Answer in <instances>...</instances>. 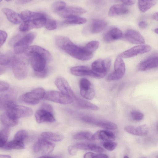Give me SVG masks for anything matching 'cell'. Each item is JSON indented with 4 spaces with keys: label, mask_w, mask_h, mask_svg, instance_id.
Here are the masks:
<instances>
[{
    "label": "cell",
    "mask_w": 158,
    "mask_h": 158,
    "mask_svg": "<svg viewBox=\"0 0 158 158\" xmlns=\"http://www.w3.org/2000/svg\"><path fill=\"white\" fill-rule=\"evenodd\" d=\"M24 52L29 58L34 72H40L46 68L47 61L51 60V56L47 50L38 46H29Z\"/></svg>",
    "instance_id": "obj_1"
},
{
    "label": "cell",
    "mask_w": 158,
    "mask_h": 158,
    "mask_svg": "<svg viewBox=\"0 0 158 158\" xmlns=\"http://www.w3.org/2000/svg\"><path fill=\"white\" fill-rule=\"evenodd\" d=\"M2 102L1 105L5 110V112L13 119L18 120L20 118L30 117L33 114L31 108L17 105L10 99H6Z\"/></svg>",
    "instance_id": "obj_2"
},
{
    "label": "cell",
    "mask_w": 158,
    "mask_h": 158,
    "mask_svg": "<svg viewBox=\"0 0 158 158\" xmlns=\"http://www.w3.org/2000/svg\"><path fill=\"white\" fill-rule=\"evenodd\" d=\"M67 53L77 59L86 61L91 59L93 53L87 51L84 47H81L73 44L70 40L62 49Z\"/></svg>",
    "instance_id": "obj_3"
},
{
    "label": "cell",
    "mask_w": 158,
    "mask_h": 158,
    "mask_svg": "<svg viewBox=\"0 0 158 158\" xmlns=\"http://www.w3.org/2000/svg\"><path fill=\"white\" fill-rule=\"evenodd\" d=\"M12 70L15 77L18 80H22L27 76L28 63L25 58L22 56H15L12 60Z\"/></svg>",
    "instance_id": "obj_4"
},
{
    "label": "cell",
    "mask_w": 158,
    "mask_h": 158,
    "mask_svg": "<svg viewBox=\"0 0 158 158\" xmlns=\"http://www.w3.org/2000/svg\"><path fill=\"white\" fill-rule=\"evenodd\" d=\"M110 58L98 59L92 64L91 69L94 73V78L100 79L104 77L109 70L111 65Z\"/></svg>",
    "instance_id": "obj_5"
},
{
    "label": "cell",
    "mask_w": 158,
    "mask_h": 158,
    "mask_svg": "<svg viewBox=\"0 0 158 158\" xmlns=\"http://www.w3.org/2000/svg\"><path fill=\"white\" fill-rule=\"evenodd\" d=\"M45 93V90L43 88H36L31 92L22 95L20 99L25 103L31 105H36L44 98Z\"/></svg>",
    "instance_id": "obj_6"
},
{
    "label": "cell",
    "mask_w": 158,
    "mask_h": 158,
    "mask_svg": "<svg viewBox=\"0 0 158 158\" xmlns=\"http://www.w3.org/2000/svg\"><path fill=\"white\" fill-rule=\"evenodd\" d=\"M55 144L44 138L39 139L34 144L33 149L34 152L38 155L46 156L53 150Z\"/></svg>",
    "instance_id": "obj_7"
},
{
    "label": "cell",
    "mask_w": 158,
    "mask_h": 158,
    "mask_svg": "<svg viewBox=\"0 0 158 158\" xmlns=\"http://www.w3.org/2000/svg\"><path fill=\"white\" fill-rule=\"evenodd\" d=\"M44 98L46 100L62 104H67L72 103L73 99L60 92L50 90L45 93Z\"/></svg>",
    "instance_id": "obj_8"
},
{
    "label": "cell",
    "mask_w": 158,
    "mask_h": 158,
    "mask_svg": "<svg viewBox=\"0 0 158 158\" xmlns=\"http://www.w3.org/2000/svg\"><path fill=\"white\" fill-rule=\"evenodd\" d=\"M35 33H29L19 39L15 44L14 50L16 54H20L23 52L29 47L35 37Z\"/></svg>",
    "instance_id": "obj_9"
},
{
    "label": "cell",
    "mask_w": 158,
    "mask_h": 158,
    "mask_svg": "<svg viewBox=\"0 0 158 158\" xmlns=\"http://www.w3.org/2000/svg\"><path fill=\"white\" fill-rule=\"evenodd\" d=\"M80 93L81 96L87 100H92L95 95V92L92 84L87 79H81L80 81Z\"/></svg>",
    "instance_id": "obj_10"
},
{
    "label": "cell",
    "mask_w": 158,
    "mask_h": 158,
    "mask_svg": "<svg viewBox=\"0 0 158 158\" xmlns=\"http://www.w3.org/2000/svg\"><path fill=\"white\" fill-rule=\"evenodd\" d=\"M114 71L107 77L109 81L120 79L124 75L125 72V66L122 58L120 56L116 58L114 64Z\"/></svg>",
    "instance_id": "obj_11"
},
{
    "label": "cell",
    "mask_w": 158,
    "mask_h": 158,
    "mask_svg": "<svg viewBox=\"0 0 158 158\" xmlns=\"http://www.w3.org/2000/svg\"><path fill=\"white\" fill-rule=\"evenodd\" d=\"M84 122L95 125L97 126L108 130H114L117 129V126L115 123L105 120L98 119L89 116H85L81 118Z\"/></svg>",
    "instance_id": "obj_12"
},
{
    "label": "cell",
    "mask_w": 158,
    "mask_h": 158,
    "mask_svg": "<svg viewBox=\"0 0 158 158\" xmlns=\"http://www.w3.org/2000/svg\"><path fill=\"white\" fill-rule=\"evenodd\" d=\"M151 47L148 45H140L134 46L120 54L122 58H127L134 57L139 54L145 53L150 51Z\"/></svg>",
    "instance_id": "obj_13"
},
{
    "label": "cell",
    "mask_w": 158,
    "mask_h": 158,
    "mask_svg": "<svg viewBox=\"0 0 158 158\" xmlns=\"http://www.w3.org/2000/svg\"><path fill=\"white\" fill-rule=\"evenodd\" d=\"M55 84L61 92L68 95L73 99L77 100L78 98L75 95L68 81L64 78L59 77L55 81Z\"/></svg>",
    "instance_id": "obj_14"
},
{
    "label": "cell",
    "mask_w": 158,
    "mask_h": 158,
    "mask_svg": "<svg viewBox=\"0 0 158 158\" xmlns=\"http://www.w3.org/2000/svg\"><path fill=\"white\" fill-rule=\"evenodd\" d=\"M158 67V54H153L146 58L138 66V69L141 71H145Z\"/></svg>",
    "instance_id": "obj_15"
},
{
    "label": "cell",
    "mask_w": 158,
    "mask_h": 158,
    "mask_svg": "<svg viewBox=\"0 0 158 158\" xmlns=\"http://www.w3.org/2000/svg\"><path fill=\"white\" fill-rule=\"evenodd\" d=\"M86 12L83 8L78 6H70L65 8L63 10L56 12L60 16L68 19L83 14Z\"/></svg>",
    "instance_id": "obj_16"
},
{
    "label": "cell",
    "mask_w": 158,
    "mask_h": 158,
    "mask_svg": "<svg viewBox=\"0 0 158 158\" xmlns=\"http://www.w3.org/2000/svg\"><path fill=\"white\" fill-rule=\"evenodd\" d=\"M46 17L37 19L23 22L19 26V30L22 32L28 31L33 28H41L45 25Z\"/></svg>",
    "instance_id": "obj_17"
},
{
    "label": "cell",
    "mask_w": 158,
    "mask_h": 158,
    "mask_svg": "<svg viewBox=\"0 0 158 158\" xmlns=\"http://www.w3.org/2000/svg\"><path fill=\"white\" fill-rule=\"evenodd\" d=\"M35 116V120L38 123H53L56 120L53 113L40 108L36 111Z\"/></svg>",
    "instance_id": "obj_18"
},
{
    "label": "cell",
    "mask_w": 158,
    "mask_h": 158,
    "mask_svg": "<svg viewBox=\"0 0 158 158\" xmlns=\"http://www.w3.org/2000/svg\"><path fill=\"white\" fill-rule=\"evenodd\" d=\"M124 37L128 41L134 44H143L145 42L142 35L134 30H127L124 34Z\"/></svg>",
    "instance_id": "obj_19"
},
{
    "label": "cell",
    "mask_w": 158,
    "mask_h": 158,
    "mask_svg": "<svg viewBox=\"0 0 158 158\" xmlns=\"http://www.w3.org/2000/svg\"><path fill=\"white\" fill-rule=\"evenodd\" d=\"M122 36V32L119 29L113 27L109 29L104 33L103 39L106 42L108 43L119 39Z\"/></svg>",
    "instance_id": "obj_20"
},
{
    "label": "cell",
    "mask_w": 158,
    "mask_h": 158,
    "mask_svg": "<svg viewBox=\"0 0 158 158\" xmlns=\"http://www.w3.org/2000/svg\"><path fill=\"white\" fill-rule=\"evenodd\" d=\"M125 131L133 135L143 136L146 135L148 132V128L146 124L137 127L128 125L124 127Z\"/></svg>",
    "instance_id": "obj_21"
},
{
    "label": "cell",
    "mask_w": 158,
    "mask_h": 158,
    "mask_svg": "<svg viewBox=\"0 0 158 158\" xmlns=\"http://www.w3.org/2000/svg\"><path fill=\"white\" fill-rule=\"evenodd\" d=\"M71 73L77 76H88L93 77V71L89 68L85 66H79L72 67L70 69Z\"/></svg>",
    "instance_id": "obj_22"
},
{
    "label": "cell",
    "mask_w": 158,
    "mask_h": 158,
    "mask_svg": "<svg viewBox=\"0 0 158 158\" xmlns=\"http://www.w3.org/2000/svg\"><path fill=\"white\" fill-rule=\"evenodd\" d=\"M2 11L8 20L12 23L18 24L23 21L21 15L12 10L5 8L2 9Z\"/></svg>",
    "instance_id": "obj_23"
},
{
    "label": "cell",
    "mask_w": 158,
    "mask_h": 158,
    "mask_svg": "<svg viewBox=\"0 0 158 158\" xmlns=\"http://www.w3.org/2000/svg\"><path fill=\"white\" fill-rule=\"evenodd\" d=\"M94 136L95 139L102 140L106 142H112L116 138L115 135L112 132L106 130H102L97 131Z\"/></svg>",
    "instance_id": "obj_24"
},
{
    "label": "cell",
    "mask_w": 158,
    "mask_h": 158,
    "mask_svg": "<svg viewBox=\"0 0 158 158\" xmlns=\"http://www.w3.org/2000/svg\"><path fill=\"white\" fill-rule=\"evenodd\" d=\"M73 146L77 149L91 151L99 153L103 152L104 151L101 147L91 143H81L75 144Z\"/></svg>",
    "instance_id": "obj_25"
},
{
    "label": "cell",
    "mask_w": 158,
    "mask_h": 158,
    "mask_svg": "<svg viewBox=\"0 0 158 158\" xmlns=\"http://www.w3.org/2000/svg\"><path fill=\"white\" fill-rule=\"evenodd\" d=\"M128 8L123 4H116L112 6L108 12L110 16L123 15L129 12Z\"/></svg>",
    "instance_id": "obj_26"
},
{
    "label": "cell",
    "mask_w": 158,
    "mask_h": 158,
    "mask_svg": "<svg viewBox=\"0 0 158 158\" xmlns=\"http://www.w3.org/2000/svg\"><path fill=\"white\" fill-rule=\"evenodd\" d=\"M20 15L23 22L35 20L46 17L43 13L34 12L28 10L23 11Z\"/></svg>",
    "instance_id": "obj_27"
},
{
    "label": "cell",
    "mask_w": 158,
    "mask_h": 158,
    "mask_svg": "<svg viewBox=\"0 0 158 158\" xmlns=\"http://www.w3.org/2000/svg\"><path fill=\"white\" fill-rule=\"evenodd\" d=\"M107 25L106 20L102 19H94L90 26V31L93 33L99 32L104 30Z\"/></svg>",
    "instance_id": "obj_28"
},
{
    "label": "cell",
    "mask_w": 158,
    "mask_h": 158,
    "mask_svg": "<svg viewBox=\"0 0 158 158\" xmlns=\"http://www.w3.org/2000/svg\"><path fill=\"white\" fill-rule=\"evenodd\" d=\"M25 148L24 143L13 139L10 141L7 142L1 148L4 150L22 149Z\"/></svg>",
    "instance_id": "obj_29"
},
{
    "label": "cell",
    "mask_w": 158,
    "mask_h": 158,
    "mask_svg": "<svg viewBox=\"0 0 158 158\" xmlns=\"http://www.w3.org/2000/svg\"><path fill=\"white\" fill-rule=\"evenodd\" d=\"M43 138L54 142H59L62 140L64 138L61 134L51 132H44L41 134Z\"/></svg>",
    "instance_id": "obj_30"
},
{
    "label": "cell",
    "mask_w": 158,
    "mask_h": 158,
    "mask_svg": "<svg viewBox=\"0 0 158 158\" xmlns=\"http://www.w3.org/2000/svg\"><path fill=\"white\" fill-rule=\"evenodd\" d=\"M155 1H138V8L140 11L144 12L156 4Z\"/></svg>",
    "instance_id": "obj_31"
},
{
    "label": "cell",
    "mask_w": 158,
    "mask_h": 158,
    "mask_svg": "<svg viewBox=\"0 0 158 158\" xmlns=\"http://www.w3.org/2000/svg\"><path fill=\"white\" fill-rule=\"evenodd\" d=\"M0 119L2 123L6 127H14L17 125L18 123V120L11 119L5 112L1 115Z\"/></svg>",
    "instance_id": "obj_32"
},
{
    "label": "cell",
    "mask_w": 158,
    "mask_h": 158,
    "mask_svg": "<svg viewBox=\"0 0 158 158\" xmlns=\"http://www.w3.org/2000/svg\"><path fill=\"white\" fill-rule=\"evenodd\" d=\"M74 139L77 140L86 139L94 140V135L88 131H81L75 134L73 136Z\"/></svg>",
    "instance_id": "obj_33"
},
{
    "label": "cell",
    "mask_w": 158,
    "mask_h": 158,
    "mask_svg": "<svg viewBox=\"0 0 158 158\" xmlns=\"http://www.w3.org/2000/svg\"><path fill=\"white\" fill-rule=\"evenodd\" d=\"M10 133V129L6 127L2 128L0 132V147L2 148L6 143Z\"/></svg>",
    "instance_id": "obj_34"
},
{
    "label": "cell",
    "mask_w": 158,
    "mask_h": 158,
    "mask_svg": "<svg viewBox=\"0 0 158 158\" xmlns=\"http://www.w3.org/2000/svg\"><path fill=\"white\" fill-rule=\"evenodd\" d=\"M87 21L86 19L79 16L67 19L63 22L64 24H81L85 23Z\"/></svg>",
    "instance_id": "obj_35"
},
{
    "label": "cell",
    "mask_w": 158,
    "mask_h": 158,
    "mask_svg": "<svg viewBox=\"0 0 158 158\" xmlns=\"http://www.w3.org/2000/svg\"><path fill=\"white\" fill-rule=\"evenodd\" d=\"M78 105L80 107L92 110H98L99 107L89 102L79 98L77 101Z\"/></svg>",
    "instance_id": "obj_36"
},
{
    "label": "cell",
    "mask_w": 158,
    "mask_h": 158,
    "mask_svg": "<svg viewBox=\"0 0 158 158\" xmlns=\"http://www.w3.org/2000/svg\"><path fill=\"white\" fill-rule=\"evenodd\" d=\"M28 137L27 132L25 130H20L18 131L15 135L14 139L24 143Z\"/></svg>",
    "instance_id": "obj_37"
},
{
    "label": "cell",
    "mask_w": 158,
    "mask_h": 158,
    "mask_svg": "<svg viewBox=\"0 0 158 158\" xmlns=\"http://www.w3.org/2000/svg\"><path fill=\"white\" fill-rule=\"evenodd\" d=\"M99 45V42L94 40L88 43L84 47V48L88 51L93 53L98 48Z\"/></svg>",
    "instance_id": "obj_38"
},
{
    "label": "cell",
    "mask_w": 158,
    "mask_h": 158,
    "mask_svg": "<svg viewBox=\"0 0 158 158\" xmlns=\"http://www.w3.org/2000/svg\"><path fill=\"white\" fill-rule=\"evenodd\" d=\"M66 3L62 1H57L53 3L52 5V8L56 12L61 11L65 8Z\"/></svg>",
    "instance_id": "obj_39"
},
{
    "label": "cell",
    "mask_w": 158,
    "mask_h": 158,
    "mask_svg": "<svg viewBox=\"0 0 158 158\" xmlns=\"http://www.w3.org/2000/svg\"><path fill=\"white\" fill-rule=\"evenodd\" d=\"M84 158H108V156L105 154L102 153L95 154L89 152L85 154Z\"/></svg>",
    "instance_id": "obj_40"
},
{
    "label": "cell",
    "mask_w": 158,
    "mask_h": 158,
    "mask_svg": "<svg viewBox=\"0 0 158 158\" xmlns=\"http://www.w3.org/2000/svg\"><path fill=\"white\" fill-rule=\"evenodd\" d=\"M131 115L133 120L137 121H141L144 117V115L143 113L139 111L136 110H133L131 111Z\"/></svg>",
    "instance_id": "obj_41"
},
{
    "label": "cell",
    "mask_w": 158,
    "mask_h": 158,
    "mask_svg": "<svg viewBox=\"0 0 158 158\" xmlns=\"http://www.w3.org/2000/svg\"><path fill=\"white\" fill-rule=\"evenodd\" d=\"M11 60V58L9 56L6 54H0V64L2 66L8 65L9 64Z\"/></svg>",
    "instance_id": "obj_42"
},
{
    "label": "cell",
    "mask_w": 158,
    "mask_h": 158,
    "mask_svg": "<svg viewBox=\"0 0 158 158\" xmlns=\"http://www.w3.org/2000/svg\"><path fill=\"white\" fill-rule=\"evenodd\" d=\"M46 28L48 30H53L56 29L57 27L56 22L52 19L47 20L45 25Z\"/></svg>",
    "instance_id": "obj_43"
},
{
    "label": "cell",
    "mask_w": 158,
    "mask_h": 158,
    "mask_svg": "<svg viewBox=\"0 0 158 158\" xmlns=\"http://www.w3.org/2000/svg\"><path fill=\"white\" fill-rule=\"evenodd\" d=\"M103 147L106 150L112 151L114 150L117 146V143L112 142H106L103 144Z\"/></svg>",
    "instance_id": "obj_44"
},
{
    "label": "cell",
    "mask_w": 158,
    "mask_h": 158,
    "mask_svg": "<svg viewBox=\"0 0 158 158\" xmlns=\"http://www.w3.org/2000/svg\"><path fill=\"white\" fill-rule=\"evenodd\" d=\"M48 70L46 68L43 71L40 72H34V75L35 76L39 78H44L46 77L48 74Z\"/></svg>",
    "instance_id": "obj_45"
},
{
    "label": "cell",
    "mask_w": 158,
    "mask_h": 158,
    "mask_svg": "<svg viewBox=\"0 0 158 158\" xmlns=\"http://www.w3.org/2000/svg\"><path fill=\"white\" fill-rule=\"evenodd\" d=\"M40 108L52 113H53V109L52 106L51 105L47 103L42 104L41 105Z\"/></svg>",
    "instance_id": "obj_46"
},
{
    "label": "cell",
    "mask_w": 158,
    "mask_h": 158,
    "mask_svg": "<svg viewBox=\"0 0 158 158\" xmlns=\"http://www.w3.org/2000/svg\"><path fill=\"white\" fill-rule=\"evenodd\" d=\"M0 47L4 43L7 38V35L6 33L1 30L0 31Z\"/></svg>",
    "instance_id": "obj_47"
},
{
    "label": "cell",
    "mask_w": 158,
    "mask_h": 158,
    "mask_svg": "<svg viewBox=\"0 0 158 158\" xmlns=\"http://www.w3.org/2000/svg\"><path fill=\"white\" fill-rule=\"evenodd\" d=\"M9 87V84L3 81H0V92H4L8 89Z\"/></svg>",
    "instance_id": "obj_48"
},
{
    "label": "cell",
    "mask_w": 158,
    "mask_h": 158,
    "mask_svg": "<svg viewBox=\"0 0 158 158\" xmlns=\"http://www.w3.org/2000/svg\"><path fill=\"white\" fill-rule=\"evenodd\" d=\"M68 150L69 153L71 155H75L77 152V149L74 147L73 145L69 146Z\"/></svg>",
    "instance_id": "obj_49"
},
{
    "label": "cell",
    "mask_w": 158,
    "mask_h": 158,
    "mask_svg": "<svg viewBox=\"0 0 158 158\" xmlns=\"http://www.w3.org/2000/svg\"><path fill=\"white\" fill-rule=\"evenodd\" d=\"M124 4L127 5L131 6L134 4L135 3L134 0H124L121 1Z\"/></svg>",
    "instance_id": "obj_50"
},
{
    "label": "cell",
    "mask_w": 158,
    "mask_h": 158,
    "mask_svg": "<svg viewBox=\"0 0 158 158\" xmlns=\"http://www.w3.org/2000/svg\"><path fill=\"white\" fill-rule=\"evenodd\" d=\"M138 25L140 28L144 29L147 27L148 24L144 21H141L139 22Z\"/></svg>",
    "instance_id": "obj_51"
},
{
    "label": "cell",
    "mask_w": 158,
    "mask_h": 158,
    "mask_svg": "<svg viewBox=\"0 0 158 158\" xmlns=\"http://www.w3.org/2000/svg\"><path fill=\"white\" fill-rule=\"evenodd\" d=\"M31 1V0H17L16 1V3L18 4H24L28 3Z\"/></svg>",
    "instance_id": "obj_52"
},
{
    "label": "cell",
    "mask_w": 158,
    "mask_h": 158,
    "mask_svg": "<svg viewBox=\"0 0 158 158\" xmlns=\"http://www.w3.org/2000/svg\"><path fill=\"white\" fill-rule=\"evenodd\" d=\"M153 19L157 21H158V12L155 13L152 16Z\"/></svg>",
    "instance_id": "obj_53"
},
{
    "label": "cell",
    "mask_w": 158,
    "mask_h": 158,
    "mask_svg": "<svg viewBox=\"0 0 158 158\" xmlns=\"http://www.w3.org/2000/svg\"><path fill=\"white\" fill-rule=\"evenodd\" d=\"M0 158H11V156L9 155H1Z\"/></svg>",
    "instance_id": "obj_54"
},
{
    "label": "cell",
    "mask_w": 158,
    "mask_h": 158,
    "mask_svg": "<svg viewBox=\"0 0 158 158\" xmlns=\"http://www.w3.org/2000/svg\"><path fill=\"white\" fill-rule=\"evenodd\" d=\"M38 158H54V157L50 156H42Z\"/></svg>",
    "instance_id": "obj_55"
},
{
    "label": "cell",
    "mask_w": 158,
    "mask_h": 158,
    "mask_svg": "<svg viewBox=\"0 0 158 158\" xmlns=\"http://www.w3.org/2000/svg\"><path fill=\"white\" fill-rule=\"evenodd\" d=\"M155 32L157 34H158V28H156L154 30Z\"/></svg>",
    "instance_id": "obj_56"
},
{
    "label": "cell",
    "mask_w": 158,
    "mask_h": 158,
    "mask_svg": "<svg viewBox=\"0 0 158 158\" xmlns=\"http://www.w3.org/2000/svg\"><path fill=\"white\" fill-rule=\"evenodd\" d=\"M123 158H129V157L127 156H124Z\"/></svg>",
    "instance_id": "obj_57"
},
{
    "label": "cell",
    "mask_w": 158,
    "mask_h": 158,
    "mask_svg": "<svg viewBox=\"0 0 158 158\" xmlns=\"http://www.w3.org/2000/svg\"><path fill=\"white\" fill-rule=\"evenodd\" d=\"M157 129H158V122L157 124Z\"/></svg>",
    "instance_id": "obj_58"
},
{
    "label": "cell",
    "mask_w": 158,
    "mask_h": 158,
    "mask_svg": "<svg viewBox=\"0 0 158 158\" xmlns=\"http://www.w3.org/2000/svg\"><path fill=\"white\" fill-rule=\"evenodd\" d=\"M146 158V157H142V158Z\"/></svg>",
    "instance_id": "obj_59"
},
{
    "label": "cell",
    "mask_w": 158,
    "mask_h": 158,
    "mask_svg": "<svg viewBox=\"0 0 158 158\" xmlns=\"http://www.w3.org/2000/svg\"><path fill=\"white\" fill-rule=\"evenodd\" d=\"M157 158H158V156H157Z\"/></svg>",
    "instance_id": "obj_60"
}]
</instances>
